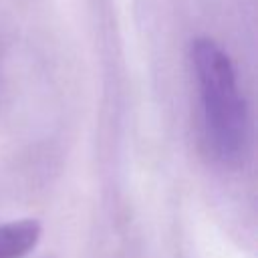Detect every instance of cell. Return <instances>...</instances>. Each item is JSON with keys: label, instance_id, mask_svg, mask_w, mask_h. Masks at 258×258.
<instances>
[{"label": "cell", "instance_id": "obj_2", "mask_svg": "<svg viewBox=\"0 0 258 258\" xmlns=\"http://www.w3.org/2000/svg\"><path fill=\"white\" fill-rule=\"evenodd\" d=\"M40 224L36 220H16L0 224V258H22L40 240Z\"/></svg>", "mask_w": 258, "mask_h": 258}, {"label": "cell", "instance_id": "obj_1", "mask_svg": "<svg viewBox=\"0 0 258 258\" xmlns=\"http://www.w3.org/2000/svg\"><path fill=\"white\" fill-rule=\"evenodd\" d=\"M189 56L202 147L214 163L238 167L248 155L250 119L234 62L212 38H198Z\"/></svg>", "mask_w": 258, "mask_h": 258}]
</instances>
